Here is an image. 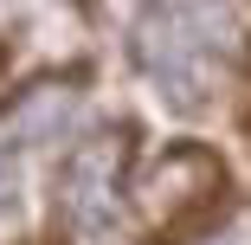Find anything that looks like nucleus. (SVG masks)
Masks as SVG:
<instances>
[{
    "label": "nucleus",
    "instance_id": "obj_1",
    "mask_svg": "<svg viewBox=\"0 0 251 245\" xmlns=\"http://www.w3.org/2000/svg\"><path fill=\"white\" fill-rule=\"evenodd\" d=\"M245 39L226 0H148L135 20V65L161 84L168 104L200 110L238 65Z\"/></svg>",
    "mask_w": 251,
    "mask_h": 245
},
{
    "label": "nucleus",
    "instance_id": "obj_2",
    "mask_svg": "<svg viewBox=\"0 0 251 245\" xmlns=\"http://www.w3.org/2000/svg\"><path fill=\"white\" fill-rule=\"evenodd\" d=\"M129 142H135L129 123H103L65 155V168H58V213L77 232H103L116 219L123 174H129Z\"/></svg>",
    "mask_w": 251,
    "mask_h": 245
},
{
    "label": "nucleus",
    "instance_id": "obj_3",
    "mask_svg": "<svg viewBox=\"0 0 251 245\" xmlns=\"http://www.w3.org/2000/svg\"><path fill=\"white\" fill-rule=\"evenodd\" d=\"M219 187H226V162L213 149H200V142H174L129 193H135V213L148 232H174L193 213H206L219 200Z\"/></svg>",
    "mask_w": 251,
    "mask_h": 245
},
{
    "label": "nucleus",
    "instance_id": "obj_4",
    "mask_svg": "<svg viewBox=\"0 0 251 245\" xmlns=\"http://www.w3.org/2000/svg\"><path fill=\"white\" fill-rule=\"evenodd\" d=\"M71 116H77V84L71 78H32V84H20L7 104H0V155L58 142L71 129Z\"/></svg>",
    "mask_w": 251,
    "mask_h": 245
},
{
    "label": "nucleus",
    "instance_id": "obj_5",
    "mask_svg": "<svg viewBox=\"0 0 251 245\" xmlns=\"http://www.w3.org/2000/svg\"><path fill=\"white\" fill-rule=\"evenodd\" d=\"M187 245H251V200H238V207H226L219 219H206Z\"/></svg>",
    "mask_w": 251,
    "mask_h": 245
},
{
    "label": "nucleus",
    "instance_id": "obj_6",
    "mask_svg": "<svg viewBox=\"0 0 251 245\" xmlns=\"http://www.w3.org/2000/svg\"><path fill=\"white\" fill-rule=\"evenodd\" d=\"M13 200H20V174L7 168V155H0V213H7Z\"/></svg>",
    "mask_w": 251,
    "mask_h": 245
}]
</instances>
